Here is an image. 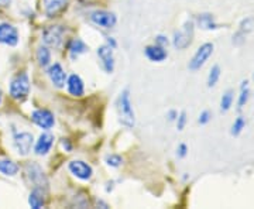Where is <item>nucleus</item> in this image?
<instances>
[{"label": "nucleus", "instance_id": "f257e3e1", "mask_svg": "<svg viewBox=\"0 0 254 209\" xmlns=\"http://www.w3.org/2000/svg\"><path fill=\"white\" fill-rule=\"evenodd\" d=\"M118 112L122 125H125L126 128H133L134 126V112H133V106H131V102H130L128 89H125L119 96Z\"/></svg>", "mask_w": 254, "mask_h": 209}, {"label": "nucleus", "instance_id": "f03ea898", "mask_svg": "<svg viewBox=\"0 0 254 209\" xmlns=\"http://www.w3.org/2000/svg\"><path fill=\"white\" fill-rule=\"evenodd\" d=\"M26 178L28 180L30 184H33L34 188L43 190L46 192L48 188V181L43 168L36 163H30L26 165Z\"/></svg>", "mask_w": 254, "mask_h": 209}, {"label": "nucleus", "instance_id": "7ed1b4c3", "mask_svg": "<svg viewBox=\"0 0 254 209\" xmlns=\"http://www.w3.org/2000/svg\"><path fill=\"white\" fill-rule=\"evenodd\" d=\"M30 92V79L27 73H17L10 83V95L13 99H24Z\"/></svg>", "mask_w": 254, "mask_h": 209}, {"label": "nucleus", "instance_id": "20e7f679", "mask_svg": "<svg viewBox=\"0 0 254 209\" xmlns=\"http://www.w3.org/2000/svg\"><path fill=\"white\" fill-rule=\"evenodd\" d=\"M193 38V21L188 20L184 27L174 33V47L178 50H185L187 47L190 46Z\"/></svg>", "mask_w": 254, "mask_h": 209}, {"label": "nucleus", "instance_id": "39448f33", "mask_svg": "<svg viewBox=\"0 0 254 209\" xmlns=\"http://www.w3.org/2000/svg\"><path fill=\"white\" fill-rule=\"evenodd\" d=\"M213 44L212 43H205L196 50L195 55L192 57V60L190 61V71H198L203 65L206 64V61L209 60V57L213 54Z\"/></svg>", "mask_w": 254, "mask_h": 209}, {"label": "nucleus", "instance_id": "423d86ee", "mask_svg": "<svg viewBox=\"0 0 254 209\" xmlns=\"http://www.w3.org/2000/svg\"><path fill=\"white\" fill-rule=\"evenodd\" d=\"M63 38L64 30L60 26H51V27L46 28L43 33V41L46 43V46L54 47V48H58L63 44Z\"/></svg>", "mask_w": 254, "mask_h": 209}, {"label": "nucleus", "instance_id": "0eeeda50", "mask_svg": "<svg viewBox=\"0 0 254 209\" xmlns=\"http://www.w3.org/2000/svg\"><path fill=\"white\" fill-rule=\"evenodd\" d=\"M91 20L96 26L103 28L115 27V24L118 21L116 16L113 13H110V11H106V10H96V11H93L91 14Z\"/></svg>", "mask_w": 254, "mask_h": 209}, {"label": "nucleus", "instance_id": "6e6552de", "mask_svg": "<svg viewBox=\"0 0 254 209\" xmlns=\"http://www.w3.org/2000/svg\"><path fill=\"white\" fill-rule=\"evenodd\" d=\"M33 135L28 133V132H20V133H16L14 135V139H13V143H14V147L18 151V154L21 155H27L31 150V145H33Z\"/></svg>", "mask_w": 254, "mask_h": 209}, {"label": "nucleus", "instance_id": "1a4fd4ad", "mask_svg": "<svg viewBox=\"0 0 254 209\" xmlns=\"http://www.w3.org/2000/svg\"><path fill=\"white\" fill-rule=\"evenodd\" d=\"M33 122L36 123L38 128L44 129V130H48L54 126L55 120L54 115L47 109H38L33 112Z\"/></svg>", "mask_w": 254, "mask_h": 209}, {"label": "nucleus", "instance_id": "9d476101", "mask_svg": "<svg viewBox=\"0 0 254 209\" xmlns=\"http://www.w3.org/2000/svg\"><path fill=\"white\" fill-rule=\"evenodd\" d=\"M0 43H3L6 46H16L18 43L17 30L7 23L0 24Z\"/></svg>", "mask_w": 254, "mask_h": 209}, {"label": "nucleus", "instance_id": "9b49d317", "mask_svg": "<svg viewBox=\"0 0 254 209\" xmlns=\"http://www.w3.org/2000/svg\"><path fill=\"white\" fill-rule=\"evenodd\" d=\"M69 171L75 175V177H78L79 180H89L92 177V167L89 164L83 163L81 160H75V161H71L69 163Z\"/></svg>", "mask_w": 254, "mask_h": 209}, {"label": "nucleus", "instance_id": "f8f14e48", "mask_svg": "<svg viewBox=\"0 0 254 209\" xmlns=\"http://www.w3.org/2000/svg\"><path fill=\"white\" fill-rule=\"evenodd\" d=\"M98 55H99L102 65L105 68L106 72L112 73L115 70V57H113V48L109 46H102L98 50Z\"/></svg>", "mask_w": 254, "mask_h": 209}, {"label": "nucleus", "instance_id": "ddd939ff", "mask_svg": "<svg viewBox=\"0 0 254 209\" xmlns=\"http://www.w3.org/2000/svg\"><path fill=\"white\" fill-rule=\"evenodd\" d=\"M54 144V136L51 133H43L38 137L36 143V154L37 155H46L51 150V147Z\"/></svg>", "mask_w": 254, "mask_h": 209}, {"label": "nucleus", "instance_id": "4468645a", "mask_svg": "<svg viewBox=\"0 0 254 209\" xmlns=\"http://www.w3.org/2000/svg\"><path fill=\"white\" fill-rule=\"evenodd\" d=\"M48 76H50L51 82L54 83L57 88H63L65 85V81H66V73L64 71L61 64L51 65L50 70H48Z\"/></svg>", "mask_w": 254, "mask_h": 209}, {"label": "nucleus", "instance_id": "2eb2a0df", "mask_svg": "<svg viewBox=\"0 0 254 209\" xmlns=\"http://www.w3.org/2000/svg\"><path fill=\"white\" fill-rule=\"evenodd\" d=\"M167 55H168V53L164 50V47L158 46V44L145 47V57L153 63H161L167 58Z\"/></svg>", "mask_w": 254, "mask_h": 209}, {"label": "nucleus", "instance_id": "dca6fc26", "mask_svg": "<svg viewBox=\"0 0 254 209\" xmlns=\"http://www.w3.org/2000/svg\"><path fill=\"white\" fill-rule=\"evenodd\" d=\"M252 27H253V18H246V20H243L242 24H240L239 31L233 36V44L240 46L246 40V36L252 31Z\"/></svg>", "mask_w": 254, "mask_h": 209}, {"label": "nucleus", "instance_id": "f3484780", "mask_svg": "<svg viewBox=\"0 0 254 209\" xmlns=\"http://www.w3.org/2000/svg\"><path fill=\"white\" fill-rule=\"evenodd\" d=\"M43 1H44V10L48 17H54L68 3V0H43Z\"/></svg>", "mask_w": 254, "mask_h": 209}, {"label": "nucleus", "instance_id": "a211bd4d", "mask_svg": "<svg viewBox=\"0 0 254 209\" xmlns=\"http://www.w3.org/2000/svg\"><path fill=\"white\" fill-rule=\"evenodd\" d=\"M85 91V86H83V81L81 79L79 75H71L69 79H68V92L72 95V96H82Z\"/></svg>", "mask_w": 254, "mask_h": 209}, {"label": "nucleus", "instance_id": "6ab92c4d", "mask_svg": "<svg viewBox=\"0 0 254 209\" xmlns=\"http://www.w3.org/2000/svg\"><path fill=\"white\" fill-rule=\"evenodd\" d=\"M196 23H198V26H199L200 28H203V30H216V28L220 27L218 23L215 21L213 14H209V13L199 14V16L196 17Z\"/></svg>", "mask_w": 254, "mask_h": 209}, {"label": "nucleus", "instance_id": "aec40b11", "mask_svg": "<svg viewBox=\"0 0 254 209\" xmlns=\"http://www.w3.org/2000/svg\"><path fill=\"white\" fill-rule=\"evenodd\" d=\"M28 204L30 207L34 209H40L44 207L46 201H44V191L43 190H38V188H34L33 192L30 194V198H28Z\"/></svg>", "mask_w": 254, "mask_h": 209}, {"label": "nucleus", "instance_id": "412c9836", "mask_svg": "<svg viewBox=\"0 0 254 209\" xmlns=\"http://www.w3.org/2000/svg\"><path fill=\"white\" fill-rule=\"evenodd\" d=\"M88 51V46L79 40V38H75L71 41V44H69V53H71V57H72L73 60L75 58H78L81 54H85Z\"/></svg>", "mask_w": 254, "mask_h": 209}, {"label": "nucleus", "instance_id": "4be33fe9", "mask_svg": "<svg viewBox=\"0 0 254 209\" xmlns=\"http://www.w3.org/2000/svg\"><path fill=\"white\" fill-rule=\"evenodd\" d=\"M0 173L4 174V175H16L18 173V165L11 160H0Z\"/></svg>", "mask_w": 254, "mask_h": 209}, {"label": "nucleus", "instance_id": "5701e85b", "mask_svg": "<svg viewBox=\"0 0 254 209\" xmlns=\"http://www.w3.org/2000/svg\"><path fill=\"white\" fill-rule=\"evenodd\" d=\"M250 98V91H249V81H243L240 85V95H239V109H243L246 106V103L249 102Z\"/></svg>", "mask_w": 254, "mask_h": 209}, {"label": "nucleus", "instance_id": "b1692460", "mask_svg": "<svg viewBox=\"0 0 254 209\" xmlns=\"http://www.w3.org/2000/svg\"><path fill=\"white\" fill-rule=\"evenodd\" d=\"M37 61H38V64L41 65V67H47V65L50 64V61H51V53H50V50L46 46L40 47L37 50Z\"/></svg>", "mask_w": 254, "mask_h": 209}, {"label": "nucleus", "instance_id": "393cba45", "mask_svg": "<svg viewBox=\"0 0 254 209\" xmlns=\"http://www.w3.org/2000/svg\"><path fill=\"white\" fill-rule=\"evenodd\" d=\"M233 99H235V92L232 89L225 92V95L222 96V100H220V110L222 112H227V110L232 108L233 105Z\"/></svg>", "mask_w": 254, "mask_h": 209}, {"label": "nucleus", "instance_id": "a878e982", "mask_svg": "<svg viewBox=\"0 0 254 209\" xmlns=\"http://www.w3.org/2000/svg\"><path fill=\"white\" fill-rule=\"evenodd\" d=\"M219 78H220V67H219V65H213V67H212V70H210V72H209L208 75L209 88L215 86V85H216V82L219 81Z\"/></svg>", "mask_w": 254, "mask_h": 209}, {"label": "nucleus", "instance_id": "bb28decb", "mask_svg": "<svg viewBox=\"0 0 254 209\" xmlns=\"http://www.w3.org/2000/svg\"><path fill=\"white\" fill-rule=\"evenodd\" d=\"M246 128V119L243 116H239V118L235 120V123H233V126H232V135L233 136H239L242 132H243V129Z\"/></svg>", "mask_w": 254, "mask_h": 209}, {"label": "nucleus", "instance_id": "cd10ccee", "mask_svg": "<svg viewBox=\"0 0 254 209\" xmlns=\"http://www.w3.org/2000/svg\"><path fill=\"white\" fill-rule=\"evenodd\" d=\"M106 163H108V165H110V167H120L122 165V163H123V160H122V157L118 154H110L106 157Z\"/></svg>", "mask_w": 254, "mask_h": 209}, {"label": "nucleus", "instance_id": "c85d7f7f", "mask_svg": "<svg viewBox=\"0 0 254 209\" xmlns=\"http://www.w3.org/2000/svg\"><path fill=\"white\" fill-rule=\"evenodd\" d=\"M210 120H212V113H210L209 110H203L199 115V119H198L199 125H206Z\"/></svg>", "mask_w": 254, "mask_h": 209}, {"label": "nucleus", "instance_id": "c756f323", "mask_svg": "<svg viewBox=\"0 0 254 209\" xmlns=\"http://www.w3.org/2000/svg\"><path fill=\"white\" fill-rule=\"evenodd\" d=\"M185 125H187V113L181 112L177 118V128H178V130H184Z\"/></svg>", "mask_w": 254, "mask_h": 209}, {"label": "nucleus", "instance_id": "7c9ffc66", "mask_svg": "<svg viewBox=\"0 0 254 209\" xmlns=\"http://www.w3.org/2000/svg\"><path fill=\"white\" fill-rule=\"evenodd\" d=\"M187 154H188V145L185 144V143H181V144L178 145V148H177V155L184 158Z\"/></svg>", "mask_w": 254, "mask_h": 209}, {"label": "nucleus", "instance_id": "2f4dec72", "mask_svg": "<svg viewBox=\"0 0 254 209\" xmlns=\"http://www.w3.org/2000/svg\"><path fill=\"white\" fill-rule=\"evenodd\" d=\"M155 43H157L158 46H161V47L168 46V40H167V37H164V36H157V37H155Z\"/></svg>", "mask_w": 254, "mask_h": 209}, {"label": "nucleus", "instance_id": "473e14b6", "mask_svg": "<svg viewBox=\"0 0 254 209\" xmlns=\"http://www.w3.org/2000/svg\"><path fill=\"white\" fill-rule=\"evenodd\" d=\"M167 118H168L170 122L177 120V118H178V112H177V110H170V112H168V115H167Z\"/></svg>", "mask_w": 254, "mask_h": 209}, {"label": "nucleus", "instance_id": "72a5a7b5", "mask_svg": "<svg viewBox=\"0 0 254 209\" xmlns=\"http://www.w3.org/2000/svg\"><path fill=\"white\" fill-rule=\"evenodd\" d=\"M106 41H108V46L112 47V48H115V47H116V41H115L112 37H108V38H106Z\"/></svg>", "mask_w": 254, "mask_h": 209}, {"label": "nucleus", "instance_id": "f704fd0d", "mask_svg": "<svg viewBox=\"0 0 254 209\" xmlns=\"http://www.w3.org/2000/svg\"><path fill=\"white\" fill-rule=\"evenodd\" d=\"M10 0H0V6H6V4H9Z\"/></svg>", "mask_w": 254, "mask_h": 209}, {"label": "nucleus", "instance_id": "c9c22d12", "mask_svg": "<svg viewBox=\"0 0 254 209\" xmlns=\"http://www.w3.org/2000/svg\"><path fill=\"white\" fill-rule=\"evenodd\" d=\"M0 102H1V92H0Z\"/></svg>", "mask_w": 254, "mask_h": 209}]
</instances>
